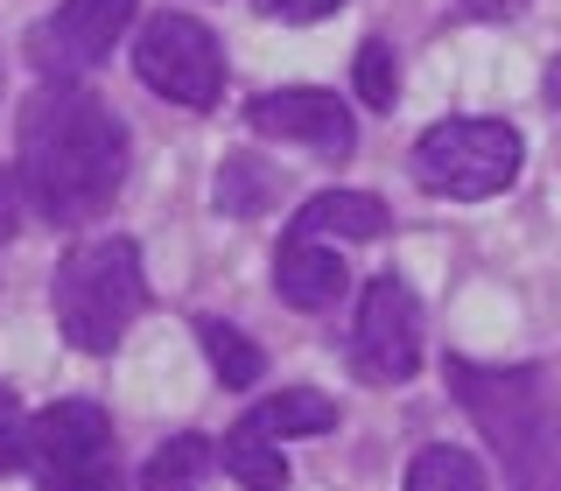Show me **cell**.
I'll return each instance as SVG.
<instances>
[{"label": "cell", "instance_id": "cell-18", "mask_svg": "<svg viewBox=\"0 0 561 491\" xmlns=\"http://www.w3.org/2000/svg\"><path fill=\"white\" fill-rule=\"evenodd\" d=\"M351 78H358V99L373 105V113H386V105L400 99V57H393V43L365 35L358 57H351Z\"/></svg>", "mask_w": 561, "mask_h": 491}, {"label": "cell", "instance_id": "cell-4", "mask_svg": "<svg viewBox=\"0 0 561 491\" xmlns=\"http://www.w3.org/2000/svg\"><path fill=\"white\" fill-rule=\"evenodd\" d=\"M519 162H526V140H519V127H505V119H435V127L414 140L408 169L428 197L484 204V197H499V190L519 183Z\"/></svg>", "mask_w": 561, "mask_h": 491}, {"label": "cell", "instance_id": "cell-15", "mask_svg": "<svg viewBox=\"0 0 561 491\" xmlns=\"http://www.w3.org/2000/svg\"><path fill=\"white\" fill-rule=\"evenodd\" d=\"M197 338H204V358H210V373L225 379V393H245V386H260V373H267V358H260V344L245 338L239 323H225V316H204V323H197Z\"/></svg>", "mask_w": 561, "mask_h": 491}, {"label": "cell", "instance_id": "cell-2", "mask_svg": "<svg viewBox=\"0 0 561 491\" xmlns=\"http://www.w3.org/2000/svg\"><path fill=\"white\" fill-rule=\"evenodd\" d=\"M449 393L478 421V435L499 449L513 491H561V414L540 365H478L449 358Z\"/></svg>", "mask_w": 561, "mask_h": 491}, {"label": "cell", "instance_id": "cell-14", "mask_svg": "<svg viewBox=\"0 0 561 491\" xmlns=\"http://www.w3.org/2000/svg\"><path fill=\"white\" fill-rule=\"evenodd\" d=\"M218 470V443L210 435H169L140 470V491H204Z\"/></svg>", "mask_w": 561, "mask_h": 491}, {"label": "cell", "instance_id": "cell-13", "mask_svg": "<svg viewBox=\"0 0 561 491\" xmlns=\"http://www.w3.org/2000/svg\"><path fill=\"white\" fill-rule=\"evenodd\" d=\"M245 421H260L274 443H288V435H330V429H337V400L316 393V386H288V393L253 400Z\"/></svg>", "mask_w": 561, "mask_h": 491}, {"label": "cell", "instance_id": "cell-17", "mask_svg": "<svg viewBox=\"0 0 561 491\" xmlns=\"http://www.w3.org/2000/svg\"><path fill=\"white\" fill-rule=\"evenodd\" d=\"M408 491H491V484H484V470H478V456H470V449L428 443L408 464Z\"/></svg>", "mask_w": 561, "mask_h": 491}, {"label": "cell", "instance_id": "cell-11", "mask_svg": "<svg viewBox=\"0 0 561 491\" xmlns=\"http://www.w3.org/2000/svg\"><path fill=\"white\" fill-rule=\"evenodd\" d=\"M386 225H393L386 204L365 197V190H323V197H309L295 210V232H309V239H379Z\"/></svg>", "mask_w": 561, "mask_h": 491}, {"label": "cell", "instance_id": "cell-23", "mask_svg": "<svg viewBox=\"0 0 561 491\" xmlns=\"http://www.w3.org/2000/svg\"><path fill=\"white\" fill-rule=\"evenodd\" d=\"M548 99H554V105H561V57H554V64H548Z\"/></svg>", "mask_w": 561, "mask_h": 491}, {"label": "cell", "instance_id": "cell-6", "mask_svg": "<svg viewBox=\"0 0 561 491\" xmlns=\"http://www.w3.org/2000/svg\"><path fill=\"white\" fill-rule=\"evenodd\" d=\"M134 70L154 99L190 105V113H210L225 92V49L197 14H154L134 43Z\"/></svg>", "mask_w": 561, "mask_h": 491}, {"label": "cell", "instance_id": "cell-1", "mask_svg": "<svg viewBox=\"0 0 561 491\" xmlns=\"http://www.w3.org/2000/svg\"><path fill=\"white\" fill-rule=\"evenodd\" d=\"M14 169L49 225H92L127 190V127L70 78H43L14 127Z\"/></svg>", "mask_w": 561, "mask_h": 491}, {"label": "cell", "instance_id": "cell-20", "mask_svg": "<svg viewBox=\"0 0 561 491\" xmlns=\"http://www.w3.org/2000/svg\"><path fill=\"white\" fill-rule=\"evenodd\" d=\"M267 22H323V14H337L344 0H253Z\"/></svg>", "mask_w": 561, "mask_h": 491}, {"label": "cell", "instance_id": "cell-3", "mask_svg": "<svg viewBox=\"0 0 561 491\" xmlns=\"http://www.w3.org/2000/svg\"><path fill=\"white\" fill-rule=\"evenodd\" d=\"M49 309L57 330L78 351H113L127 338V323L148 309V274H140V246L105 232V239H78L49 274Z\"/></svg>", "mask_w": 561, "mask_h": 491}, {"label": "cell", "instance_id": "cell-21", "mask_svg": "<svg viewBox=\"0 0 561 491\" xmlns=\"http://www.w3.org/2000/svg\"><path fill=\"white\" fill-rule=\"evenodd\" d=\"M22 204H28L22 169H0V239H14V232H22Z\"/></svg>", "mask_w": 561, "mask_h": 491}, {"label": "cell", "instance_id": "cell-7", "mask_svg": "<svg viewBox=\"0 0 561 491\" xmlns=\"http://www.w3.org/2000/svg\"><path fill=\"white\" fill-rule=\"evenodd\" d=\"M351 365L373 386H400L421 373V302L400 274H373L358 302V330H351Z\"/></svg>", "mask_w": 561, "mask_h": 491}, {"label": "cell", "instance_id": "cell-12", "mask_svg": "<svg viewBox=\"0 0 561 491\" xmlns=\"http://www.w3.org/2000/svg\"><path fill=\"white\" fill-rule=\"evenodd\" d=\"M218 464L232 470V478L245 484V491H288V456H280V443L260 421H232L225 429V443H218Z\"/></svg>", "mask_w": 561, "mask_h": 491}, {"label": "cell", "instance_id": "cell-5", "mask_svg": "<svg viewBox=\"0 0 561 491\" xmlns=\"http://www.w3.org/2000/svg\"><path fill=\"white\" fill-rule=\"evenodd\" d=\"M35 491H119V435L99 400H57L28 421Z\"/></svg>", "mask_w": 561, "mask_h": 491}, {"label": "cell", "instance_id": "cell-16", "mask_svg": "<svg viewBox=\"0 0 561 491\" xmlns=\"http://www.w3.org/2000/svg\"><path fill=\"white\" fill-rule=\"evenodd\" d=\"M280 175L288 169H267L260 155H225L218 162V210L225 218H260L280 197Z\"/></svg>", "mask_w": 561, "mask_h": 491}, {"label": "cell", "instance_id": "cell-8", "mask_svg": "<svg viewBox=\"0 0 561 491\" xmlns=\"http://www.w3.org/2000/svg\"><path fill=\"white\" fill-rule=\"evenodd\" d=\"M245 127L267 140H295V148L323 155V162H351L358 155V119L344 113L337 92H316V84H280V92H260L245 105Z\"/></svg>", "mask_w": 561, "mask_h": 491}, {"label": "cell", "instance_id": "cell-10", "mask_svg": "<svg viewBox=\"0 0 561 491\" xmlns=\"http://www.w3.org/2000/svg\"><path fill=\"white\" fill-rule=\"evenodd\" d=\"M344 288H351V267H344V253L330 239H309V232L280 239V253H274V295L288 309L323 316V309H337Z\"/></svg>", "mask_w": 561, "mask_h": 491}, {"label": "cell", "instance_id": "cell-22", "mask_svg": "<svg viewBox=\"0 0 561 491\" xmlns=\"http://www.w3.org/2000/svg\"><path fill=\"white\" fill-rule=\"evenodd\" d=\"M526 0H463V14L470 22H505V14H519Z\"/></svg>", "mask_w": 561, "mask_h": 491}, {"label": "cell", "instance_id": "cell-9", "mask_svg": "<svg viewBox=\"0 0 561 491\" xmlns=\"http://www.w3.org/2000/svg\"><path fill=\"white\" fill-rule=\"evenodd\" d=\"M134 22V0H64L49 22L28 28V57L43 78H78L113 57V43Z\"/></svg>", "mask_w": 561, "mask_h": 491}, {"label": "cell", "instance_id": "cell-19", "mask_svg": "<svg viewBox=\"0 0 561 491\" xmlns=\"http://www.w3.org/2000/svg\"><path fill=\"white\" fill-rule=\"evenodd\" d=\"M28 421L35 414H22L14 393L0 386V478H8V470H28Z\"/></svg>", "mask_w": 561, "mask_h": 491}]
</instances>
